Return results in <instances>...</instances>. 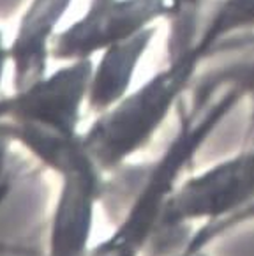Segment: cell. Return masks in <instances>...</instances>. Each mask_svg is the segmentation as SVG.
Listing matches in <instances>:
<instances>
[{"label": "cell", "instance_id": "1", "mask_svg": "<svg viewBox=\"0 0 254 256\" xmlns=\"http://www.w3.org/2000/svg\"><path fill=\"white\" fill-rule=\"evenodd\" d=\"M244 102L235 87L224 85L212 98L198 104L178 108V129L161 156L138 170L134 198L116 228L99 244L92 246L90 256H142L159 235L162 214L187 168L206 145L220 124Z\"/></svg>", "mask_w": 254, "mask_h": 256}, {"label": "cell", "instance_id": "2", "mask_svg": "<svg viewBox=\"0 0 254 256\" xmlns=\"http://www.w3.org/2000/svg\"><path fill=\"white\" fill-rule=\"evenodd\" d=\"M205 62L192 44L170 55L164 68L138 83L106 112L94 115L82 131V142L106 175L124 168L143 152L180 104Z\"/></svg>", "mask_w": 254, "mask_h": 256}, {"label": "cell", "instance_id": "3", "mask_svg": "<svg viewBox=\"0 0 254 256\" xmlns=\"http://www.w3.org/2000/svg\"><path fill=\"white\" fill-rule=\"evenodd\" d=\"M203 0H104L88 4L53 42V60L94 58L120 39L170 23L172 32H196Z\"/></svg>", "mask_w": 254, "mask_h": 256}, {"label": "cell", "instance_id": "4", "mask_svg": "<svg viewBox=\"0 0 254 256\" xmlns=\"http://www.w3.org/2000/svg\"><path fill=\"white\" fill-rule=\"evenodd\" d=\"M254 198V142L184 177L162 214L159 235L222 219Z\"/></svg>", "mask_w": 254, "mask_h": 256}, {"label": "cell", "instance_id": "5", "mask_svg": "<svg viewBox=\"0 0 254 256\" xmlns=\"http://www.w3.org/2000/svg\"><path fill=\"white\" fill-rule=\"evenodd\" d=\"M52 172L60 178L50 219L46 256H90L96 207L106 191V174L80 140L56 161Z\"/></svg>", "mask_w": 254, "mask_h": 256}, {"label": "cell", "instance_id": "6", "mask_svg": "<svg viewBox=\"0 0 254 256\" xmlns=\"http://www.w3.org/2000/svg\"><path fill=\"white\" fill-rule=\"evenodd\" d=\"M94 58L60 62L39 82L0 94V122H28L62 132H82Z\"/></svg>", "mask_w": 254, "mask_h": 256}, {"label": "cell", "instance_id": "7", "mask_svg": "<svg viewBox=\"0 0 254 256\" xmlns=\"http://www.w3.org/2000/svg\"><path fill=\"white\" fill-rule=\"evenodd\" d=\"M74 0H28L8 39L11 90H22L52 71L53 42Z\"/></svg>", "mask_w": 254, "mask_h": 256}, {"label": "cell", "instance_id": "8", "mask_svg": "<svg viewBox=\"0 0 254 256\" xmlns=\"http://www.w3.org/2000/svg\"><path fill=\"white\" fill-rule=\"evenodd\" d=\"M159 28L161 26H156L120 39L94 56L86 101V110L92 115L112 108L134 87L136 72L152 48Z\"/></svg>", "mask_w": 254, "mask_h": 256}, {"label": "cell", "instance_id": "9", "mask_svg": "<svg viewBox=\"0 0 254 256\" xmlns=\"http://www.w3.org/2000/svg\"><path fill=\"white\" fill-rule=\"evenodd\" d=\"M254 32V0H219L200 26L192 48L203 62L224 48L230 41Z\"/></svg>", "mask_w": 254, "mask_h": 256}, {"label": "cell", "instance_id": "10", "mask_svg": "<svg viewBox=\"0 0 254 256\" xmlns=\"http://www.w3.org/2000/svg\"><path fill=\"white\" fill-rule=\"evenodd\" d=\"M196 87L214 88L219 85H232L242 94L244 102L249 104V126H247L246 144L254 142V58L224 66L210 71L202 80L196 78Z\"/></svg>", "mask_w": 254, "mask_h": 256}, {"label": "cell", "instance_id": "11", "mask_svg": "<svg viewBox=\"0 0 254 256\" xmlns=\"http://www.w3.org/2000/svg\"><path fill=\"white\" fill-rule=\"evenodd\" d=\"M254 222V198L242 207L240 210L233 212V214L226 216L222 219H217L212 222H205L200 224L192 234L187 237L186 244H184V251L187 252H198L206 251L214 242L220 240L226 235L233 234L235 230H240L244 226L252 224Z\"/></svg>", "mask_w": 254, "mask_h": 256}, {"label": "cell", "instance_id": "12", "mask_svg": "<svg viewBox=\"0 0 254 256\" xmlns=\"http://www.w3.org/2000/svg\"><path fill=\"white\" fill-rule=\"evenodd\" d=\"M9 74V55H8V38L0 28V90Z\"/></svg>", "mask_w": 254, "mask_h": 256}, {"label": "cell", "instance_id": "13", "mask_svg": "<svg viewBox=\"0 0 254 256\" xmlns=\"http://www.w3.org/2000/svg\"><path fill=\"white\" fill-rule=\"evenodd\" d=\"M173 256H208L206 254V251H198V252H187V251H180V252H176V254H173Z\"/></svg>", "mask_w": 254, "mask_h": 256}, {"label": "cell", "instance_id": "14", "mask_svg": "<svg viewBox=\"0 0 254 256\" xmlns=\"http://www.w3.org/2000/svg\"><path fill=\"white\" fill-rule=\"evenodd\" d=\"M98 2H104V0H88V4H98Z\"/></svg>", "mask_w": 254, "mask_h": 256}]
</instances>
